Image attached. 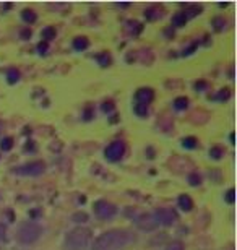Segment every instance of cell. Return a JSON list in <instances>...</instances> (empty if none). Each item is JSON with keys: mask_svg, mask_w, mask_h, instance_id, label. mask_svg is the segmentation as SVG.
I'll return each instance as SVG.
<instances>
[{"mask_svg": "<svg viewBox=\"0 0 237 250\" xmlns=\"http://www.w3.org/2000/svg\"><path fill=\"white\" fill-rule=\"evenodd\" d=\"M135 241L137 237L130 229L115 228L101 232L93 244V250H122Z\"/></svg>", "mask_w": 237, "mask_h": 250, "instance_id": "1", "label": "cell"}, {"mask_svg": "<svg viewBox=\"0 0 237 250\" xmlns=\"http://www.w3.org/2000/svg\"><path fill=\"white\" fill-rule=\"evenodd\" d=\"M91 241V231L85 226H77L65 236V250H85Z\"/></svg>", "mask_w": 237, "mask_h": 250, "instance_id": "2", "label": "cell"}, {"mask_svg": "<svg viewBox=\"0 0 237 250\" xmlns=\"http://www.w3.org/2000/svg\"><path fill=\"white\" fill-rule=\"evenodd\" d=\"M43 234V229L39 224L33 223V221H28V223H23L22 226L18 228V232H17V239L18 242L24 244V246H29V244H34L41 237Z\"/></svg>", "mask_w": 237, "mask_h": 250, "instance_id": "3", "label": "cell"}, {"mask_svg": "<svg viewBox=\"0 0 237 250\" xmlns=\"http://www.w3.org/2000/svg\"><path fill=\"white\" fill-rule=\"evenodd\" d=\"M151 216L158 226H172L177 221V213L171 208H156Z\"/></svg>", "mask_w": 237, "mask_h": 250, "instance_id": "4", "label": "cell"}, {"mask_svg": "<svg viewBox=\"0 0 237 250\" xmlns=\"http://www.w3.org/2000/svg\"><path fill=\"white\" fill-rule=\"evenodd\" d=\"M94 213L99 219H112L117 214V207L114 203L108 202V200H98L94 205Z\"/></svg>", "mask_w": 237, "mask_h": 250, "instance_id": "5", "label": "cell"}, {"mask_svg": "<svg viewBox=\"0 0 237 250\" xmlns=\"http://www.w3.org/2000/svg\"><path fill=\"white\" fill-rule=\"evenodd\" d=\"M125 154V143L124 142H112L108 145V148L104 149V156L109 159V161H119L122 159Z\"/></svg>", "mask_w": 237, "mask_h": 250, "instance_id": "6", "label": "cell"}, {"mask_svg": "<svg viewBox=\"0 0 237 250\" xmlns=\"http://www.w3.org/2000/svg\"><path fill=\"white\" fill-rule=\"evenodd\" d=\"M44 169H46V166H44L43 161H31L20 166L17 169V174H20V176H39V174L44 172Z\"/></svg>", "mask_w": 237, "mask_h": 250, "instance_id": "7", "label": "cell"}, {"mask_svg": "<svg viewBox=\"0 0 237 250\" xmlns=\"http://www.w3.org/2000/svg\"><path fill=\"white\" fill-rule=\"evenodd\" d=\"M135 99H137V106L148 107V104L154 99V91L151 88H140L135 93Z\"/></svg>", "mask_w": 237, "mask_h": 250, "instance_id": "8", "label": "cell"}, {"mask_svg": "<svg viewBox=\"0 0 237 250\" xmlns=\"http://www.w3.org/2000/svg\"><path fill=\"white\" fill-rule=\"evenodd\" d=\"M137 226L140 229H143V231H153L154 228H158V224L154 223V219L150 213V214H142V216L137 219Z\"/></svg>", "mask_w": 237, "mask_h": 250, "instance_id": "9", "label": "cell"}, {"mask_svg": "<svg viewBox=\"0 0 237 250\" xmlns=\"http://www.w3.org/2000/svg\"><path fill=\"white\" fill-rule=\"evenodd\" d=\"M179 207L185 209V211H190L192 208H194V202H192V198L189 195H180L179 197Z\"/></svg>", "mask_w": 237, "mask_h": 250, "instance_id": "10", "label": "cell"}, {"mask_svg": "<svg viewBox=\"0 0 237 250\" xmlns=\"http://www.w3.org/2000/svg\"><path fill=\"white\" fill-rule=\"evenodd\" d=\"M185 21H187V13L185 12H179V13L174 15L172 23L175 24V26H182V24H185Z\"/></svg>", "mask_w": 237, "mask_h": 250, "instance_id": "11", "label": "cell"}, {"mask_svg": "<svg viewBox=\"0 0 237 250\" xmlns=\"http://www.w3.org/2000/svg\"><path fill=\"white\" fill-rule=\"evenodd\" d=\"M189 106V99L185 96H180V98H175L174 101V107L177 109V111H182V109H187Z\"/></svg>", "mask_w": 237, "mask_h": 250, "instance_id": "12", "label": "cell"}, {"mask_svg": "<svg viewBox=\"0 0 237 250\" xmlns=\"http://www.w3.org/2000/svg\"><path fill=\"white\" fill-rule=\"evenodd\" d=\"M88 39L86 38H77V39H75V41H73V47L75 49H78V51H80V49H86L88 47Z\"/></svg>", "mask_w": 237, "mask_h": 250, "instance_id": "13", "label": "cell"}, {"mask_svg": "<svg viewBox=\"0 0 237 250\" xmlns=\"http://www.w3.org/2000/svg\"><path fill=\"white\" fill-rule=\"evenodd\" d=\"M7 78H8V82H10V83L18 82V78H20L18 70H15V68H8V70H7Z\"/></svg>", "mask_w": 237, "mask_h": 250, "instance_id": "14", "label": "cell"}, {"mask_svg": "<svg viewBox=\"0 0 237 250\" xmlns=\"http://www.w3.org/2000/svg\"><path fill=\"white\" fill-rule=\"evenodd\" d=\"M22 15H23V20H26V21H34V20H36V13L29 8H24Z\"/></svg>", "mask_w": 237, "mask_h": 250, "instance_id": "15", "label": "cell"}, {"mask_svg": "<svg viewBox=\"0 0 237 250\" xmlns=\"http://www.w3.org/2000/svg\"><path fill=\"white\" fill-rule=\"evenodd\" d=\"M210 156L213 159H219L221 156H223V148L221 146H213L210 149Z\"/></svg>", "mask_w": 237, "mask_h": 250, "instance_id": "16", "label": "cell"}, {"mask_svg": "<svg viewBox=\"0 0 237 250\" xmlns=\"http://www.w3.org/2000/svg\"><path fill=\"white\" fill-rule=\"evenodd\" d=\"M182 143H184V146L185 148H195L196 145H198V142H196V138H194V137H187V138H184L182 140Z\"/></svg>", "mask_w": 237, "mask_h": 250, "instance_id": "17", "label": "cell"}, {"mask_svg": "<svg viewBox=\"0 0 237 250\" xmlns=\"http://www.w3.org/2000/svg\"><path fill=\"white\" fill-rule=\"evenodd\" d=\"M166 250H184V244L180 241H174L166 247Z\"/></svg>", "mask_w": 237, "mask_h": 250, "instance_id": "18", "label": "cell"}, {"mask_svg": "<svg viewBox=\"0 0 237 250\" xmlns=\"http://www.w3.org/2000/svg\"><path fill=\"white\" fill-rule=\"evenodd\" d=\"M189 181H190L192 186H198V184H200V176L196 172H192L190 177H189Z\"/></svg>", "mask_w": 237, "mask_h": 250, "instance_id": "19", "label": "cell"}, {"mask_svg": "<svg viewBox=\"0 0 237 250\" xmlns=\"http://www.w3.org/2000/svg\"><path fill=\"white\" fill-rule=\"evenodd\" d=\"M234 195H236V190L234 188H229L228 192H226V200H228L229 203H234Z\"/></svg>", "mask_w": 237, "mask_h": 250, "instance_id": "20", "label": "cell"}, {"mask_svg": "<svg viewBox=\"0 0 237 250\" xmlns=\"http://www.w3.org/2000/svg\"><path fill=\"white\" fill-rule=\"evenodd\" d=\"M0 241H7V228L3 223H0Z\"/></svg>", "mask_w": 237, "mask_h": 250, "instance_id": "21", "label": "cell"}, {"mask_svg": "<svg viewBox=\"0 0 237 250\" xmlns=\"http://www.w3.org/2000/svg\"><path fill=\"white\" fill-rule=\"evenodd\" d=\"M10 148H12V138L2 140V149H10Z\"/></svg>", "mask_w": 237, "mask_h": 250, "instance_id": "22", "label": "cell"}, {"mask_svg": "<svg viewBox=\"0 0 237 250\" xmlns=\"http://www.w3.org/2000/svg\"><path fill=\"white\" fill-rule=\"evenodd\" d=\"M73 219H75V221H86L88 216L85 213H78V214H75Z\"/></svg>", "mask_w": 237, "mask_h": 250, "instance_id": "23", "label": "cell"}, {"mask_svg": "<svg viewBox=\"0 0 237 250\" xmlns=\"http://www.w3.org/2000/svg\"><path fill=\"white\" fill-rule=\"evenodd\" d=\"M98 61L103 63V65H108L109 62H110V57L108 56V54H106V56L103 57V56H98Z\"/></svg>", "mask_w": 237, "mask_h": 250, "instance_id": "24", "label": "cell"}]
</instances>
